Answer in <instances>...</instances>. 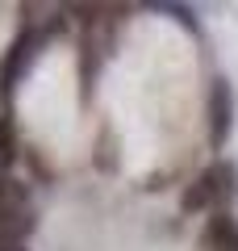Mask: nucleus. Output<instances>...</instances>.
Here are the masks:
<instances>
[{"instance_id":"f257e3e1","label":"nucleus","mask_w":238,"mask_h":251,"mask_svg":"<svg viewBox=\"0 0 238 251\" xmlns=\"http://www.w3.org/2000/svg\"><path fill=\"white\" fill-rule=\"evenodd\" d=\"M238 197V163L234 159H213L205 172H196L180 193V209L184 214H217L230 209Z\"/></svg>"},{"instance_id":"f03ea898","label":"nucleus","mask_w":238,"mask_h":251,"mask_svg":"<svg viewBox=\"0 0 238 251\" xmlns=\"http://www.w3.org/2000/svg\"><path fill=\"white\" fill-rule=\"evenodd\" d=\"M42 42H46L42 29H34L29 21H21L17 38L9 42V50H4V59H0V100H4V105H9V97H13V88H17L21 72L29 67V59H34V50Z\"/></svg>"},{"instance_id":"7ed1b4c3","label":"nucleus","mask_w":238,"mask_h":251,"mask_svg":"<svg viewBox=\"0 0 238 251\" xmlns=\"http://www.w3.org/2000/svg\"><path fill=\"white\" fill-rule=\"evenodd\" d=\"M230 134H234V88L226 75H217L209 84V147L226 151Z\"/></svg>"},{"instance_id":"20e7f679","label":"nucleus","mask_w":238,"mask_h":251,"mask_svg":"<svg viewBox=\"0 0 238 251\" xmlns=\"http://www.w3.org/2000/svg\"><path fill=\"white\" fill-rule=\"evenodd\" d=\"M201 251H238V218L230 209L209 214V222L201 230Z\"/></svg>"},{"instance_id":"39448f33","label":"nucleus","mask_w":238,"mask_h":251,"mask_svg":"<svg viewBox=\"0 0 238 251\" xmlns=\"http://www.w3.org/2000/svg\"><path fill=\"white\" fill-rule=\"evenodd\" d=\"M25 209H34V201H29V180L4 176L0 180V222H9L13 214H25Z\"/></svg>"},{"instance_id":"423d86ee","label":"nucleus","mask_w":238,"mask_h":251,"mask_svg":"<svg viewBox=\"0 0 238 251\" xmlns=\"http://www.w3.org/2000/svg\"><path fill=\"white\" fill-rule=\"evenodd\" d=\"M21 151H25V147H21L17 126H13V109L4 105V109H0V180L9 176V168L21 159Z\"/></svg>"},{"instance_id":"0eeeda50","label":"nucleus","mask_w":238,"mask_h":251,"mask_svg":"<svg viewBox=\"0 0 238 251\" xmlns=\"http://www.w3.org/2000/svg\"><path fill=\"white\" fill-rule=\"evenodd\" d=\"M92 168L100 176H117V130L113 126H100L96 143H92Z\"/></svg>"},{"instance_id":"6e6552de","label":"nucleus","mask_w":238,"mask_h":251,"mask_svg":"<svg viewBox=\"0 0 238 251\" xmlns=\"http://www.w3.org/2000/svg\"><path fill=\"white\" fill-rule=\"evenodd\" d=\"M150 9H159V13H176L180 25H192V29H196V13L184 9V4H150Z\"/></svg>"},{"instance_id":"1a4fd4ad","label":"nucleus","mask_w":238,"mask_h":251,"mask_svg":"<svg viewBox=\"0 0 238 251\" xmlns=\"http://www.w3.org/2000/svg\"><path fill=\"white\" fill-rule=\"evenodd\" d=\"M21 155H25V163L34 168V176H38V180H50V168H46V159H42V155L34 151V147H25Z\"/></svg>"},{"instance_id":"9d476101","label":"nucleus","mask_w":238,"mask_h":251,"mask_svg":"<svg viewBox=\"0 0 238 251\" xmlns=\"http://www.w3.org/2000/svg\"><path fill=\"white\" fill-rule=\"evenodd\" d=\"M0 251H29V243H0Z\"/></svg>"}]
</instances>
